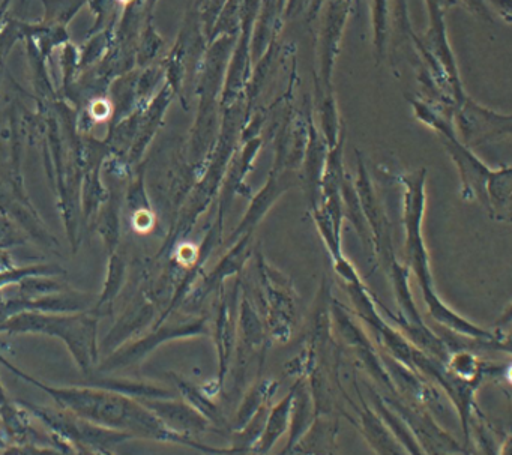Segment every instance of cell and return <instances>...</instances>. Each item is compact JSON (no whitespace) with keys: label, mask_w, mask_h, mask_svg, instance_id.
Returning <instances> with one entry per match:
<instances>
[{"label":"cell","mask_w":512,"mask_h":455,"mask_svg":"<svg viewBox=\"0 0 512 455\" xmlns=\"http://www.w3.org/2000/svg\"><path fill=\"white\" fill-rule=\"evenodd\" d=\"M361 4H362V0H352V7H355L356 5V8H361Z\"/></svg>","instance_id":"obj_14"},{"label":"cell","mask_w":512,"mask_h":455,"mask_svg":"<svg viewBox=\"0 0 512 455\" xmlns=\"http://www.w3.org/2000/svg\"><path fill=\"white\" fill-rule=\"evenodd\" d=\"M49 392H52L56 400L61 401L64 406L70 407L74 412L97 424H107L110 427L124 428L136 433L164 437V439H175L187 445L202 448L196 442L184 439L181 434L170 433L163 427L160 419L155 418L136 403H131L127 398L104 394V392L76 391V389L71 391L49 389Z\"/></svg>","instance_id":"obj_2"},{"label":"cell","mask_w":512,"mask_h":455,"mask_svg":"<svg viewBox=\"0 0 512 455\" xmlns=\"http://www.w3.org/2000/svg\"><path fill=\"white\" fill-rule=\"evenodd\" d=\"M305 7H307V0H289V4H287L286 14H284V19H292V17L299 16V14L304 13Z\"/></svg>","instance_id":"obj_11"},{"label":"cell","mask_w":512,"mask_h":455,"mask_svg":"<svg viewBox=\"0 0 512 455\" xmlns=\"http://www.w3.org/2000/svg\"><path fill=\"white\" fill-rule=\"evenodd\" d=\"M293 394H290L286 400L281 401L269 416L268 422L265 424L262 436L256 443L257 452H266L271 446L280 439L281 434L286 431L287 425L290 424V413H292Z\"/></svg>","instance_id":"obj_6"},{"label":"cell","mask_w":512,"mask_h":455,"mask_svg":"<svg viewBox=\"0 0 512 455\" xmlns=\"http://www.w3.org/2000/svg\"><path fill=\"white\" fill-rule=\"evenodd\" d=\"M208 2L209 0H196V7L199 8V10H202Z\"/></svg>","instance_id":"obj_13"},{"label":"cell","mask_w":512,"mask_h":455,"mask_svg":"<svg viewBox=\"0 0 512 455\" xmlns=\"http://www.w3.org/2000/svg\"><path fill=\"white\" fill-rule=\"evenodd\" d=\"M352 8V0H325L319 13L322 16L316 50L319 71L314 73V80L325 91H334L332 73H334L335 61L340 55L344 29Z\"/></svg>","instance_id":"obj_4"},{"label":"cell","mask_w":512,"mask_h":455,"mask_svg":"<svg viewBox=\"0 0 512 455\" xmlns=\"http://www.w3.org/2000/svg\"><path fill=\"white\" fill-rule=\"evenodd\" d=\"M164 409L166 410H160L161 415L167 421L172 422L173 427L179 433H188V431L199 433V431H205L208 428V422L188 407L181 406V404H172V406H164Z\"/></svg>","instance_id":"obj_8"},{"label":"cell","mask_w":512,"mask_h":455,"mask_svg":"<svg viewBox=\"0 0 512 455\" xmlns=\"http://www.w3.org/2000/svg\"><path fill=\"white\" fill-rule=\"evenodd\" d=\"M425 175H427V170L422 169L421 172L412 173V175L401 178V181L407 187L406 218H404L407 227V253H409V259L412 260L413 269L418 274L425 301L430 305L431 314L439 322L448 325L449 328H454L455 331L461 332V334L470 335V337L479 338V340H491V335L488 332L470 325L466 320L452 313L434 293L433 281H431L430 269H428L427 251H425L421 236Z\"/></svg>","instance_id":"obj_1"},{"label":"cell","mask_w":512,"mask_h":455,"mask_svg":"<svg viewBox=\"0 0 512 455\" xmlns=\"http://www.w3.org/2000/svg\"><path fill=\"white\" fill-rule=\"evenodd\" d=\"M485 5L490 8L491 13L496 11L499 14L500 19L511 25L512 22V0H484Z\"/></svg>","instance_id":"obj_10"},{"label":"cell","mask_w":512,"mask_h":455,"mask_svg":"<svg viewBox=\"0 0 512 455\" xmlns=\"http://www.w3.org/2000/svg\"><path fill=\"white\" fill-rule=\"evenodd\" d=\"M452 125L458 140L472 149L511 136L512 118L475 103L467 95L466 100L455 107Z\"/></svg>","instance_id":"obj_3"},{"label":"cell","mask_w":512,"mask_h":455,"mask_svg":"<svg viewBox=\"0 0 512 455\" xmlns=\"http://www.w3.org/2000/svg\"><path fill=\"white\" fill-rule=\"evenodd\" d=\"M371 26H373L374 55L382 62L388 44L389 0H371Z\"/></svg>","instance_id":"obj_7"},{"label":"cell","mask_w":512,"mask_h":455,"mask_svg":"<svg viewBox=\"0 0 512 455\" xmlns=\"http://www.w3.org/2000/svg\"><path fill=\"white\" fill-rule=\"evenodd\" d=\"M289 0H260L259 14L254 23L253 40H251V55L253 62L259 61L271 44L275 43L281 26H283L284 14H286Z\"/></svg>","instance_id":"obj_5"},{"label":"cell","mask_w":512,"mask_h":455,"mask_svg":"<svg viewBox=\"0 0 512 455\" xmlns=\"http://www.w3.org/2000/svg\"><path fill=\"white\" fill-rule=\"evenodd\" d=\"M437 7L442 8L443 11H448L449 8H455L460 5V0H431Z\"/></svg>","instance_id":"obj_12"},{"label":"cell","mask_w":512,"mask_h":455,"mask_svg":"<svg viewBox=\"0 0 512 455\" xmlns=\"http://www.w3.org/2000/svg\"><path fill=\"white\" fill-rule=\"evenodd\" d=\"M460 4H463L473 16L478 17L482 22L494 23L493 13L485 5L484 0H460Z\"/></svg>","instance_id":"obj_9"}]
</instances>
